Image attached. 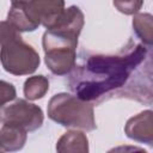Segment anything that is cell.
I'll list each match as a JSON object with an SVG mask.
<instances>
[{
  "instance_id": "5",
  "label": "cell",
  "mask_w": 153,
  "mask_h": 153,
  "mask_svg": "<svg viewBox=\"0 0 153 153\" xmlns=\"http://www.w3.org/2000/svg\"><path fill=\"white\" fill-rule=\"evenodd\" d=\"M44 115L42 109L25 99H17L14 103L1 106V123H13L35 131L42 127Z\"/></svg>"
},
{
  "instance_id": "4",
  "label": "cell",
  "mask_w": 153,
  "mask_h": 153,
  "mask_svg": "<svg viewBox=\"0 0 153 153\" xmlns=\"http://www.w3.org/2000/svg\"><path fill=\"white\" fill-rule=\"evenodd\" d=\"M84 24L85 18L81 10L74 5L69 6L57 23L44 32L42 39L43 50H76L78 37Z\"/></svg>"
},
{
  "instance_id": "11",
  "label": "cell",
  "mask_w": 153,
  "mask_h": 153,
  "mask_svg": "<svg viewBox=\"0 0 153 153\" xmlns=\"http://www.w3.org/2000/svg\"><path fill=\"white\" fill-rule=\"evenodd\" d=\"M133 29L140 41L153 47V16L149 13H136L133 17Z\"/></svg>"
},
{
  "instance_id": "9",
  "label": "cell",
  "mask_w": 153,
  "mask_h": 153,
  "mask_svg": "<svg viewBox=\"0 0 153 153\" xmlns=\"http://www.w3.org/2000/svg\"><path fill=\"white\" fill-rule=\"evenodd\" d=\"M56 151L60 153H87L88 139L80 130H68L57 140Z\"/></svg>"
},
{
  "instance_id": "12",
  "label": "cell",
  "mask_w": 153,
  "mask_h": 153,
  "mask_svg": "<svg viewBox=\"0 0 153 153\" xmlns=\"http://www.w3.org/2000/svg\"><path fill=\"white\" fill-rule=\"evenodd\" d=\"M49 90V80L44 75H33L24 82V96L29 100L41 99Z\"/></svg>"
},
{
  "instance_id": "13",
  "label": "cell",
  "mask_w": 153,
  "mask_h": 153,
  "mask_svg": "<svg viewBox=\"0 0 153 153\" xmlns=\"http://www.w3.org/2000/svg\"><path fill=\"white\" fill-rule=\"evenodd\" d=\"M143 5V0H114L116 10L127 16L136 14Z\"/></svg>"
},
{
  "instance_id": "6",
  "label": "cell",
  "mask_w": 153,
  "mask_h": 153,
  "mask_svg": "<svg viewBox=\"0 0 153 153\" xmlns=\"http://www.w3.org/2000/svg\"><path fill=\"white\" fill-rule=\"evenodd\" d=\"M124 133L129 139L153 147V110H143L130 117L124 126Z\"/></svg>"
},
{
  "instance_id": "8",
  "label": "cell",
  "mask_w": 153,
  "mask_h": 153,
  "mask_svg": "<svg viewBox=\"0 0 153 153\" xmlns=\"http://www.w3.org/2000/svg\"><path fill=\"white\" fill-rule=\"evenodd\" d=\"M27 130L18 124L2 123L0 130V151L16 152L24 147L27 139Z\"/></svg>"
},
{
  "instance_id": "2",
  "label": "cell",
  "mask_w": 153,
  "mask_h": 153,
  "mask_svg": "<svg viewBox=\"0 0 153 153\" xmlns=\"http://www.w3.org/2000/svg\"><path fill=\"white\" fill-rule=\"evenodd\" d=\"M18 32L7 20L1 22V65L10 74L29 75L38 68L41 59L38 53L25 43Z\"/></svg>"
},
{
  "instance_id": "7",
  "label": "cell",
  "mask_w": 153,
  "mask_h": 153,
  "mask_svg": "<svg viewBox=\"0 0 153 153\" xmlns=\"http://www.w3.org/2000/svg\"><path fill=\"white\" fill-rule=\"evenodd\" d=\"M65 0H33L31 12L47 29L53 27L65 12Z\"/></svg>"
},
{
  "instance_id": "3",
  "label": "cell",
  "mask_w": 153,
  "mask_h": 153,
  "mask_svg": "<svg viewBox=\"0 0 153 153\" xmlns=\"http://www.w3.org/2000/svg\"><path fill=\"white\" fill-rule=\"evenodd\" d=\"M48 117L67 128L92 131L97 128L93 106L76 96L61 92L53 96L48 103Z\"/></svg>"
},
{
  "instance_id": "14",
  "label": "cell",
  "mask_w": 153,
  "mask_h": 153,
  "mask_svg": "<svg viewBox=\"0 0 153 153\" xmlns=\"http://www.w3.org/2000/svg\"><path fill=\"white\" fill-rule=\"evenodd\" d=\"M0 97H1V102L0 105L4 106L6 105L7 102H11L13 99H16V88L12 84L1 80V90H0Z\"/></svg>"
},
{
  "instance_id": "10",
  "label": "cell",
  "mask_w": 153,
  "mask_h": 153,
  "mask_svg": "<svg viewBox=\"0 0 153 153\" xmlns=\"http://www.w3.org/2000/svg\"><path fill=\"white\" fill-rule=\"evenodd\" d=\"M7 22L19 32L35 31L41 25V23L32 16L30 11L12 6L7 14Z\"/></svg>"
},
{
  "instance_id": "1",
  "label": "cell",
  "mask_w": 153,
  "mask_h": 153,
  "mask_svg": "<svg viewBox=\"0 0 153 153\" xmlns=\"http://www.w3.org/2000/svg\"><path fill=\"white\" fill-rule=\"evenodd\" d=\"M146 57L147 50L141 44L122 55H91L82 65L75 66L68 81L69 87L86 102L111 94L120 96Z\"/></svg>"
},
{
  "instance_id": "15",
  "label": "cell",
  "mask_w": 153,
  "mask_h": 153,
  "mask_svg": "<svg viewBox=\"0 0 153 153\" xmlns=\"http://www.w3.org/2000/svg\"><path fill=\"white\" fill-rule=\"evenodd\" d=\"M32 2H33V0H11V6L12 7H20V8H24V10H27V11L31 12Z\"/></svg>"
}]
</instances>
